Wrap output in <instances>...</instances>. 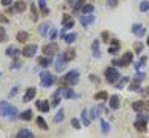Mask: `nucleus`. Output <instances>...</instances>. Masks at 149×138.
I'll use <instances>...</instances> for the list:
<instances>
[{"mask_svg": "<svg viewBox=\"0 0 149 138\" xmlns=\"http://www.w3.org/2000/svg\"><path fill=\"white\" fill-rule=\"evenodd\" d=\"M102 132L103 133H108L109 132V124L106 121H102Z\"/></svg>", "mask_w": 149, "mask_h": 138, "instance_id": "nucleus-44", "label": "nucleus"}, {"mask_svg": "<svg viewBox=\"0 0 149 138\" xmlns=\"http://www.w3.org/2000/svg\"><path fill=\"white\" fill-rule=\"evenodd\" d=\"M143 79H144V73L143 72H136V75H135V81H140V83H141Z\"/></svg>", "mask_w": 149, "mask_h": 138, "instance_id": "nucleus-48", "label": "nucleus"}, {"mask_svg": "<svg viewBox=\"0 0 149 138\" xmlns=\"http://www.w3.org/2000/svg\"><path fill=\"white\" fill-rule=\"evenodd\" d=\"M63 114H65L63 108H59V109H57V113H56V116H54V122H56V124H60V122H62V121H63V118H65Z\"/></svg>", "mask_w": 149, "mask_h": 138, "instance_id": "nucleus-27", "label": "nucleus"}, {"mask_svg": "<svg viewBox=\"0 0 149 138\" xmlns=\"http://www.w3.org/2000/svg\"><path fill=\"white\" fill-rule=\"evenodd\" d=\"M57 51H60V49H59V45L56 43V41H51V43H48V45L43 46L45 56H52V54H56Z\"/></svg>", "mask_w": 149, "mask_h": 138, "instance_id": "nucleus-9", "label": "nucleus"}, {"mask_svg": "<svg viewBox=\"0 0 149 138\" xmlns=\"http://www.w3.org/2000/svg\"><path fill=\"white\" fill-rule=\"evenodd\" d=\"M62 26H63V29H73L74 21H73V17L70 16L68 13H65V15L62 16Z\"/></svg>", "mask_w": 149, "mask_h": 138, "instance_id": "nucleus-11", "label": "nucleus"}, {"mask_svg": "<svg viewBox=\"0 0 149 138\" xmlns=\"http://www.w3.org/2000/svg\"><path fill=\"white\" fill-rule=\"evenodd\" d=\"M79 83V72L78 70H70L67 72L65 76H62L59 79V84L62 87H72V86H76Z\"/></svg>", "mask_w": 149, "mask_h": 138, "instance_id": "nucleus-1", "label": "nucleus"}, {"mask_svg": "<svg viewBox=\"0 0 149 138\" xmlns=\"http://www.w3.org/2000/svg\"><path fill=\"white\" fill-rule=\"evenodd\" d=\"M143 48H144V45L143 43H140V41H136L133 46V51H135V54H140L141 51H143Z\"/></svg>", "mask_w": 149, "mask_h": 138, "instance_id": "nucleus-39", "label": "nucleus"}, {"mask_svg": "<svg viewBox=\"0 0 149 138\" xmlns=\"http://www.w3.org/2000/svg\"><path fill=\"white\" fill-rule=\"evenodd\" d=\"M72 125H73V129H76V130H79L81 129V122L78 121V119H72Z\"/></svg>", "mask_w": 149, "mask_h": 138, "instance_id": "nucleus-47", "label": "nucleus"}, {"mask_svg": "<svg viewBox=\"0 0 149 138\" xmlns=\"http://www.w3.org/2000/svg\"><path fill=\"white\" fill-rule=\"evenodd\" d=\"M37 97V87H27V91H26V94H24V97H22V100L24 102H32L33 98Z\"/></svg>", "mask_w": 149, "mask_h": 138, "instance_id": "nucleus-10", "label": "nucleus"}, {"mask_svg": "<svg viewBox=\"0 0 149 138\" xmlns=\"http://www.w3.org/2000/svg\"><path fill=\"white\" fill-rule=\"evenodd\" d=\"M132 61H133V52L132 51H127L120 59H114L111 63L114 67H127L129 63H132Z\"/></svg>", "mask_w": 149, "mask_h": 138, "instance_id": "nucleus-6", "label": "nucleus"}, {"mask_svg": "<svg viewBox=\"0 0 149 138\" xmlns=\"http://www.w3.org/2000/svg\"><path fill=\"white\" fill-rule=\"evenodd\" d=\"M35 122H37V125L40 127L41 130H48V124H46L45 118H41V116H38V118H37V121H35Z\"/></svg>", "mask_w": 149, "mask_h": 138, "instance_id": "nucleus-32", "label": "nucleus"}, {"mask_svg": "<svg viewBox=\"0 0 149 138\" xmlns=\"http://www.w3.org/2000/svg\"><path fill=\"white\" fill-rule=\"evenodd\" d=\"M146 62H148V57H146V56H143V57H141L140 61L135 63V70H136V72H140V70L143 68L144 65H146Z\"/></svg>", "mask_w": 149, "mask_h": 138, "instance_id": "nucleus-31", "label": "nucleus"}, {"mask_svg": "<svg viewBox=\"0 0 149 138\" xmlns=\"http://www.w3.org/2000/svg\"><path fill=\"white\" fill-rule=\"evenodd\" d=\"M0 41H6V32H5V29H3L2 26H0Z\"/></svg>", "mask_w": 149, "mask_h": 138, "instance_id": "nucleus-45", "label": "nucleus"}, {"mask_svg": "<svg viewBox=\"0 0 149 138\" xmlns=\"http://www.w3.org/2000/svg\"><path fill=\"white\" fill-rule=\"evenodd\" d=\"M98 48H100V41L94 40V43H92V54H94V57H100V51H98Z\"/></svg>", "mask_w": 149, "mask_h": 138, "instance_id": "nucleus-29", "label": "nucleus"}, {"mask_svg": "<svg viewBox=\"0 0 149 138\" xmlns=\"http://www.w3.org/2000/svg\"><path fill=\"white\" fill-rule=\"evenodd\" d=\"M127 83H129V78L124 76V78H120L119 83H116V87H118V89H122V86H124V84H127Z\"/></svg>", "mask_w": 149, "mask_h": 138, "instance_id": "nucleus-40", "label": "nucleus"}, {"mask_svg": "<svg viewBox=\"0 0 149 138\" xmlns=\"http://www.w3.org/2000/svg\"><path fill=\"white\" fill-rule=\"evenodd\" d=\"M56 83V76L52 75V73H49V72H41L40 73V84H41V87H51L52 84Z\"/></svg>", "mask_w": 149, "mask_h": 138, "instance_id": "nucleus-4", "label": "nucleus"}, {"mask_svg": "<svg viewBox=\"0 0 149 138\" xmlns=\"http://www.w3.org/2000/svg\"><path fill=\"white\" fill-rule=\"evenodd\" d=\"M119 3V0H106V5L109 6V8H116Z\"/></svg>", "mask_w": 149, "mask_h": 138, "instance_id": "nucleus-46", "label": "nucleus"}, {"mask_svg": "<svg viewBox=\"0 0 149 138\" xmlns=\"http://www.w3.org/2000/svg\"><path fill=\"white\" fill-rule=\"evenodd\" d=\"M63 97L65 98H76L78 94H74V91L72 87H63Z\"/></svg>", "mask_w": 149, "mask_h": 138, "instance_id": "nucleus-26", "label": "nucleus"}, {"mask_svg": "<svg viewBox=\"0 0 149 138\" xmlns=\"http://www.w3.org/2000/svg\"><path fill=\"white\" fill-rule=\"evenodd\" d=\"M37 49H38V45L37 43H32V45L24 46V48L21 49V54H22L24 57H33V56L37 54Z\"/></svg>", "mask_w": 149, "mask_h": 138, "instance_id": "nucleus-7", "label": "nucleus"}, {"mask_svg": "<svg viewBox=\"0 0 149 138\" xmlns=\"http://www.w3.org/2000/svg\"><path fill=\"white\" fill-rule=\"evenodd\" d=\"M35 107H37V109L40 113H48L49 108H51V105H49V102H46V100H37L35 102Z\"/></svg>", "mask_w": 149, "mask_h": 138, "instance_id": "nucleus-12", "label": "nucleus"}, {"mask_svg": "<svg viewBox=\"0 0 149 138\" xmlns=\"http://www.w3.org/2000/svg\"><path fill=\"white\" fill-rule=\"evenodd\" d=\"M94 98L95 100H102V102H106L109 98V95H108V92L106 91H100V92H97V94L94 95Z\"/></svg>", "mask_w": 149, "mask_h": 138, "instance_id": "nucleus-23", "label": "nucleus"}, {"mask_svg": "<svg viewBox=\"0 0 149 138\" xmlns=\"http://www.w3.org/2000/svg\"><path fill=\"white\" fill-rule=\"evenodd\" d=\"M5 54L8 56V57H13V59H16L17 56L21 54V49H19V48H16V46H8V48L5 49Z\"/></svg>", "mask_w": 149, "mask_h": 138, "instance_id": "nucleus-17", "label": "nucleus"}, {"mask_svg": "<svg viewBox=\"0 0 149 138\" xmlns=\"http://www.w3.org/2000/svg\"><path fill=\"white\" fill-rule=\"evenodd\" d=\"M27 38H29V33L24 32V30H21V32H17V33H16V40L19 41V43H26Z\"/></svg>", "mask_w": 149, "mask_h": 138, "instance_id": "nucleus-25", "label": "nucleus"}, {"mask_svg": "<svg viewBox=\"0 0 149 138\" xmlns=\"http://www.w3.org/2000/svg\"><path fill=\"white\" fill-rule=\"evenodd\" d=\"M0 24H8V16H5L3 13H0Z\"/></svg>", "mask_w": 149, "mask_h": 138, "instance_id": "nucleus-49", "label": "nucleus"}, {"mask_svg": "<svg viewBox=\"0 0 149 138\" xmlns=\"http://www.w3.org/2000/svg\"><path fill=\"white\" fill-rule=\"evenodd\" d=\"M38 5H40V10H41V15H49V8L46 6V0H38Z\"/></svg>", "mask_w": 149, "mask_h": 138, "instance_id": "nucleus-34", "label": "nucleus"}, {"mask_svg": "<svg viewBox=\"0 0 149 138\" xmlns=\"http://www.w3.org/2000/svg\"><path fill=\"white\" fill-rule=\"evenodd\" d=\"M17 89H19V87H17V86H15V87H13V89H11V92H10V94H8V97H15V95L17 94Z\"/></svg>", "mask_w": 149, "mask_h": 138, "instance_id": "nucleus-52", "label": "nucleus"}, {"mask_svg": "<svg viewBox=\"0 0 149 138\" xmlns=\"http://www.w3.org/2000/svg\"><path fill=\"white\" fill-rule=\"evenodd\" d=\"M141 29H143V26H141V24L138 22V24H133V27H132V32H133L135 35H138V33L141 32Z\"/></svg>", "mask_w": 149, "mask_h": 138, "instance_id": "nucleus-41", "label": "nucleus"}, {"mask_svg": "<svg viewBox=\"0 0 149 138\" xmlns=\"http://www.w3.org/2000/svg\"><path fill=\"white\" fill-rule=\"evenodd\" d=\"M119 78H120V73L118 72V68H116L114 65L108 67V68L105 70V79L108 81L109 84H116V81H118Z\"/></svg>", "mask_w": 149, "mask_h": 138, "instance_id": "nucleus-5", "label": "nucleus"}, {"mask_svg": "<svg viewBox=\"0 0 149 138\" xmlns=\"http://www.w3.org/2000/svg\"><path fill=\"white\" fill-rule=\"evenodd\" d=\"M15 138H35V135H33V132H30L29 129H21V130H17Z\"/></svg>", "mask_w": 149, "mask_h": 138, "instance_id": "nucleus-18", "label": "nucleus"}, {"mask_svg": "<svg viewBox=\"0 0 149 138\" xmlns=\"http://www.w3.org/2000/svg\"><path fill=\"white\" fill-rule=\"evenodd\" d=\"M79 22H81V26L87 27V26H91V24L95 22V16L94 15H83L79 17Z\"/></svg>", "mask_w": 149, "mask_h": 138, "instance_id": "nucleus-14", "label": "nucleus"}, {"mask_svg": "<svg viewBox=\"0 0 149 138\" xmlns=\"http://www.w3.org/2000/svg\"><path fill=\"white\" fill-rule=\"evenodd\" d=\"M132 108L136 113H146L149 109V103H148V102H144V100H136V102H133V103H132Z\"/></svg>", "mask_w": 149, "mask_h": 138, "instance_id": "nucleus-8", "label": "nucleus"}, {"mask_svg": "<svg viewBox=\"0 0 149 138\" xmlns=\"http://www.w3.org/2000/svg\"><path fill=\"white\" fill-rule=\"evenodd\" d=\"M76 37L78 35L74 33V32H72V33H68V35H65V37H63V41H65L67 45H72L74 40H76Z\"/></svg>", "mask_w": 149, "mask_h": 138, "instance_id": "nucleus-33", "label": "nucleus"}, {"mask_svg": "<svg viewBox=\"0 0 149 138\" xmlns=\"http://www.w3.org/2000/svg\"><path fill=\"white\" fill-rule=\"evenodd\" d=\"M108 37H109V33H108L106 30H105V32H102V40H103V41H109V38H108Z\"/></svg>", "mask_w": 149, "mask_h": 138, "instance_id": "nucleus-51", "label": "nucleus"}, {"mask_svg": "<svg viewBox=\"0 0 149 138\" xmlns=\"http://www.w3.org/2000/svg\"><path fill=\"white\" fill-rule=\"evenodd\" d=\"M56 37H57V32H56V30H51V32H49V38H51L52 41L56 40Z\"/></svg>", "mask_w": 149, "mask_h": 138, "instance_id": "nucleus-53", "label": "nucleus"}, {"mask_svg": "<svg viewBox=\"0 0 149 138\" xmlns=\"http://www.w3.org/2000/svg\"><path fill=\"white\" fill-rule=\"evenodd\" d=\"M119 46H120L119 40L113 38V40H111V45L108 46V54H113V56H114V54H118V52L120 51V48H119Z\"/></svg>", "mask_w": 149, "mask_h": 138, "instance_id": "nucleus-13", "label": "nucleus"}, {"mask_svg": "<svg viewBox=\"0 0 149 138\" xmlns=\"http://www.w3.org/2000/svg\"><path fill=\"white\" fill-rule=\"evenodd\" d=\"M26 8H27V5H26V2H24V0H17L15 5H13V10H15V13H22Z\"/></svg>", "mask_w": 149, "mask_h": 138, "instance_id": "nucleus-19", "label": "nucleus"}, {"mask_svg": "<svg viewBox=\"0 0 149 138\" xmlns=\"http://www.w3.org/2000/svg\"><path fill=\"white\" fill-rule=\"evenodd\" d=\"M0 3H2L3 6H11L13 5V0H0Z\"/></svg>", "mask_w": 149, "mask_h": 138, "instance_id": "nucleus-50", "label": "nucleus"}, {"mask_svg": "<svg viewBox=\"0 0 149 138\" xmlns=\"http://www.w3.org/2000/svg\"><path fill=\"white\" fill-rule=\"evenodd\" d=\"M21 67H22V63L15 59V61H13V63L10 65V68H11V70H17V68H21Z\"/></svg>", "mask_w": 149, "mask_h": 138, "instance_id": "nucleus-43", "label": "nucleus"}, {"mask_svg": "<svg viewBox=\"0 0 149 138\" xmlns=\"http://www.w3.org/2000/svg\"><path fill=\"white\" fill-rule=\"evenodd\" d=\"M97 116H100V107H94L91 109V119H97Z\"/></svg>", "mask_w": 149, "mask_h": 138, "instance_id": "nucleus-37", "label": "nucleus"}, {"mask_svg": "<svg viewBox=\"0 0 149 138\" xmlns=\"http://www.w3.org/2000/svg\"><path fill=\"white\" fill-rule=\"evenodd\" d=\"M148 122H149V116L144 114V113H138L136 121H135L133 127L138 130V132H146L148 129Z\"/></svg>", "mask_w": 149, "mask_h": 138, "instance_id": "nucleus-3", "label": "nucleus"}, {"mask_svg": "<svg viewBox=\"0 0 149 138\" xmlns=\"http://www.w3.org/2000/svg\"><path fill=\"white\" fill-rule=\"evenodd\" d=\"M30 11H32V15H33V21H37L38 19V13H37V5H35V3L30 5Z\"/></svg>", "mask_w": 149, "mask_h": 138, "instance_id": "nucleus-42", "label": "nucleus"}, {"mask_svg": "<svg viewBox=\"0 0 149 138\" xmlns=\"http://www.w3.org/2000/svg\"><path fill=\"white\" fill-rule=\"evenodd\" d=\"M38 63H40L41 67H45V68H48L49 65H51V56H43V57L38 59Z\"/></svg>", "mask_w": 149, "mask_h": 138, "instance_id": "nucleus-24", "label": "nucleus"}, {"mask_svg": "<svg viewBox=\"0 0 149 138\" xmlns=\"http://www.w3.org/2000/svg\"><path fill=\"white\" fill-rule=\"evenodd\" d=\"M81 13H83V15H92V13H94V5H92V3H86V5L81 8Z\"/></svg>", "mask_w": 149, "mask_h": 138, "instance_id": "nucleus-30", "label": "nucleus"}, {"mask_svg": "<svg viewBox=\"0 0 149 138\" xmlns=\"http://www.w3.org/2000/svg\"><path fill=\"white\" fill-rule=\"evenodd\" d=\"M65 67H67L65 59H63V56H62V54H59V56H57V59H56V70H57L59 73H62L63 70H65Z\"/></svg>", "mask_w": 149, "mask_h": 138, "instance_id": "nucleus-15", "label": "nucleus"}, {"mask_svg": "<svg viewBox=\"0 0 149 138\" xmlns=\"http://www.w3.org/2000/svg\"><path fill=\"white\" fill-rule=\"evenodd\" d=\"M49 29H51V24H49V22H43L38 30H40V35H43V37H45V35L49 32Z\"/></svg>", "mask_w": 149, "mask_h": 138, "instance_id": "nucleus-35", "label": "nucleus"}, {"mask_svg": "<svg viewBox=\"0 0 149 138\" xmlns=\"http://www.w3.org/2000/svg\"><path fill=\"white\" fill-rule=\"evenodd\" d=\"M89 113H87V109H83L81 111V122L84 124V127H89L91 125V119H89Z\"/></svg>", "mask_w": 149, "mask_h": 138, "instance_id": "nucleus-22", "label": "nucleus"}, {"mask_svg": "<svg viewBox=\"0 0 149 138\" xmlns=\"http://www.w3.org/2000/svg\"><path fill=\"white\" fill-rule=\"evenodd\" d=\"M19 118L22 119V121H32V119H33V111H32V109H26V111H22L19 114Z\"/></svg>", "mask_w": 149, "mask_h": 138, "instance_id": "nucleus-21", "label": "nucleus"}, {"mask_svg": "<svg viewBox=\"0 0 149 138\" xmlns=\"http://www.w3.org/2000/svg\"><path fill=\"white\" fill-rule=\"evenodd\" d=\"M140 11H143V13L149 11V0H144V2L140 3Z\"/></svg>", "mask_w": 149, "mask_h": 138, "instance_id": "nucleus-38", "label": "nucleus"}, {"mask_svg": "<svg viewBox=\"0 0 149 138\" xmlns=\"http://www.w3.org/2000/svg\"><path fill=\"white\" fill-rule=\"evenodd\" d=\"M0 75H2V73H0Z\"/></svg>", "mask_w": 149, "mask_h": 138, "instance_id": "nucleus-55", "label": "nucleus"}, {"mask_svg": "<svg viewBox=\"0 0 149 138\" xmlns=\"http://www.w3.org/2000/svg\"><path fill=\"white\" fill-rule=\"evenodd\" d=\"M129 91L132 92H141V87H140V81H133L132 84L129 86Z\"/></svg>", "mask_w": 149, "mask_h": 138, "instance_id": "nucleus-36", "label": "nucleus"}, {"mask_svg": "<svg viewBox=\"0 0 149 138\" xmlns=\"http://www.w3.org/2000/svg\"><path fill=\"white\" fill-rule=\"evenodd\" d=\"M108 103H109V108L111 109H119L120 107V100H119V95H111V97L108 98Z\"/></svg>", "mask_w": 149, "mask_h": 138, "instance_id": "nucleus-16", "label": "nucleus"}, {"mask_svg": "<svg viewBox=\"0 0 149 138\" xmlns=\"http://www.w3.org/2000/svg\"><path fill=\"white\" fill-rule=\"evenodd\" d=\"M62 56H63V59H65V62H72L73 59L76 57V51H74V49H67Z\"/></svg>", "mask_w": 149, "mask_h": 138, "instance_id": "nucleus-20", "label": "nucleus"}, {"mask_svg": "<svg viewBox=\"0 0 149 138\" xmlns=\"http://www.w3.org/2000/svg\"><path fill=\"white\" fill-rule=\"evenodd\" d=\"M0 116L10 118V119H16L19 116V113H17V108L15 105L8 103V102H0Z\"/></svg>", "mask_w": 149, "mask_h": 138, "instance_id": "nucleus-2", "label": "nucleus"}, {"mask_svg": "<svg viewBox=\"0 0 149 138\" xmlns=\"http://www.w3.org/2000/svg\"><path fill=\"white\" fill-rule=\"evenodd\" d=\"M146 45L149 46V37H148V40H146Z\"/></svg>", "mask_w": 149, "mask_h": 138, "instance_id": "nucleus-54", "label": "nucleus"}, {"mask_svg": "<svg viewBox=\"0 0 149 138\" xmlns=\"http://www.w3.org/2000/svg\"><path fill=\"white\" fill-rule=\"evenodd\" d=\"M86 5L84 3V0H74V3H73V13L76 15V13H79L81 11V8Z\"/></svg>", "mask_w": 149, "mask_h": 138, "instance_id": "nucleus-28", "label": "nucleus"}]
</instances>
